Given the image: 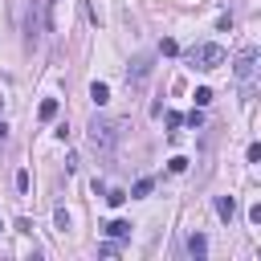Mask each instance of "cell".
<instances>
[{
	"label": "cell",
	"mask_w": 261,
	"mask_h": 261,
	"mask_svg": "<svg viewBox=\"0 0 261 261\" xmlns=\"http://www.w3.org/2000/svg\"><path fill=\"white\" fill-rule=\"evenodd\" d=\"M188 65H192V69H200V73H208V69H220V65H224V49H220L216 41L192 45V49H188Z\"/></svg>",
	"instance_id": "1"
},
{
	"label": "cell",
	"mask_w": 261,
	"mask_h": 261,
	"mask_svg": "<svg viewBox=\"0 0 261 261\" xmlns=\"http://www.w3.org/2000/svg\"><path fill=\"white\" fill-rule=\"evenodd\" d=\"M232 73H237V82H241V94L253 98V73H257V49H253V45H245V49L237 53Z\"/></svg>",
	"instance_id": "2"
},
{
	"label": "cell",
	"mask_w": 261,
	"mask_h": 261,
	"mask_svg": "<svg viewBox=\"0 0 261 261\" xmlns=\"http://www.w3.org/2000/svg\"><path fill=\"white\" fill-rule=\"evenodd\" d=\"M118 126H122V122H114V118H94V122H90V143H94L98 151H110V147L118 143Z\"/></svg>",
	"instance_id": "3"
},
{
	"label": "cell",
	"mask_w": 261,
	"mask_h": 261,
	"mask_svg": "<svg viewBox=\"0 0 261 261\" xmlns=\"http://www.w3.org/2000/svg\"><path fill=\"white\" fill-rule=\"evenodd\" d=\"M151 69H155V57H151V53H139V57L130 61V69H126V82H130V86L139 90V86H143V82L151 77Z\"/></svg>",
	"instance_id": "4"
},
{
	"label": "cell",
	"mask_w": 261,
	"mask_h": 261,
	"mask_svg": "<svg viewBox=\"0 0 261 261\" xmlns=\"http://www.w3.org/2000/svg\"><path fill=\"white\" fill-rule=\"evenodd\" d=\"M216 216L228 224V220L237 216V200H232V196H216Z\"/></svg>",
	"instance_id": "5"
},
{
	"label": "cell",
	"mask_w": 261,
	"mask_h": 261,
	"mask_svg": "<svg viewBox=\"0 0 261 261\" xmlns=\"http://www.w3.org/2000/svg\"><path fill=\"white\" fill-rule=\"evenodd\" d=\"M57 110H61V102H57V98H45V102L37 106V118H41V122H53Z\"/></svg>",
	"instance_id": "6"
},
{
	"label": "cell",
	"mask_w": 261,
	"mask_h": 261,
	"mask_svg": "<svg viewBox=\"0 0 261 261\" xmlns=\"http://www.w3.org/2000/svg\"><path fill=\"white\" fill-rule=\"evenodd\" d=\"M90 98H94V106H106V102H110V86H106V82H94V86H90Z\"/></svg>",
	"instance_id": "7"
},
{
	"label": "cell",
	"mask_w": 261,
	"mask_h": 261,
	"mask_svg": "<svg viewBox=\"0 0 261 261\" xmlns=\"http://www.w3.org/2000/svg\"><path fill=\"white\" fill-rule=\"evenodd\" d=\"M188 253H192V257H204V253H208V241H204V232H192V237H188Z\"/></svg>",
	"instance_id": "8"
},
{
	"label": "cell",
	"mask_w": 261,
	"mask_h": 261,
	"mask_svg": "<svg viewBox=\"0 0 261 261\" xmlns=\"http://www.w3.org/2000/svg\"><path fill=\"white\" fill-rule=\"evenodd\" d=\"M106 232H110V237H130V220H110Z\"/></svg>",
	"instance_id": "9"
},
{
	"label": "cell",
	"mask_w": 261,
	"mask_h": 261,
	"mask_svg": "<svg viewBox=\"0 0 261 261\" xmlns=\"http://www.w3.org/2000/svg\"><path fill=\"white\" fill-rule=\"evenodd\" d=\"M151 188H155L151 179H139V184H135V188L126 192V196H135V200H143V196H151Z\"/></svg>",
	"instance_id": "10"
},
{
	"label": "cell",
	"mask_w": 261,
	"mask_h": 261,
	"mask_svg": "<svg viewBox=\"0 0 261 261\" xmlns=\"http://www.w3.org/2000/svg\"><path fill=\"white\" fill-rule=\"evenodd\" d=\"M159 53H163V57H175V53H179V45H175L171 37H163V41H159Z\"/></svg>",
	"instance_id": "11"
},
{
	"label": "cell",
	"mask_w": 261,
	"mask_h": 261,
	"mask_svg": "<svg viewBox=\"0 0 261 261\" xmlns=\"http://www.w3.org/2000/svg\"><path fill=\"white\" fill-rule=\"evenodd\" d=\"M106 204H114V208L126 204V192H122V188H110V192H106Z\"/></svg>",
	"instance_id": "12"
},
{
	"label": "cell",
	"mask_w": 261,
	"mask_h": 261,
	"mask_svg": "<svg viewBox=\"0 0 261 261\" xmlns=\"http://www.w3.org/2000/svg\"><path fill=\"white\" fill-rule=\"evenodd\" d=\"M192 98H196V106H208V102H212V90H208V86H200Z\"/></svg>",
	"instance_id": "13"
},
{
	"label": "cell",
	"mask_w": 261,
	"mask_h": 261,
	"mask_svg": "<svg viewBox=\"0 0 261 261\" xmlns=\"http://www.w3.org/2000/svg\"><path fill=\"white\" fill-rule=\"evenodd\" d=\"M167 167L179 175V171H188V159H184V155H175V159H167Z\"/></svg>",
	"instance_id": "14"
},
{
	"label": "cell",
	"mask_w": 261,
	"mask_h": 261,
	"mask_svg": "<svg viewBox=\"0 0 261 261\" xmlns=\"http://www.w3.org/2000/svg\"><path fill=\"white\" fill-rule=\"evenodd\" d=\"M29 184H33V179H29V171H16V192H20V196L29 192Z\"/></svg>",
	"instance_id": "15"
},
{
	"label": "cell",
	"mask_w": 261,
	"mask_h": 261,
	"mask_svg": "<svg viewBox=\"0 0 261 261\" xmlns=\"http://www.w3.org/2000/svg\"><path fill=\"white\" fill-rule=\"evenodd\" d=\"M53 220H57V228H61V232L69 228V212H65V208H57V212H53Z\"/></svg>",
	"instance_id": "16"
},
{
	"label": "cell",
	"mask_w": 261,
	"mask_h": 261,
	"mask_svg": "<svg viewBox=\"0 0 261 261\" xmlns=\"http://www.w3.org/2000/svg\"><path fill=\"white\" fill-rule=\"evenodd\" d=\"M184 122H188V126H204V114H200V110H192V114H188Z\"/></svg>",
	"instance_id": "17"
},
{
	"label": "cell",
	"mask_w": 261,
	"mask_h": 261,
	"mask_svg": "<svg viewBox=\"0 0 261 261\" xmlns=\"http://www.w3.org/2000/svg\"><path fill=\"white\" fill-rule=\"evenodd\" d=\"M4 135H8V126H4V122H0V139H4Z\"/></svg>",
	"instance_id": "18"
},
{
	"label": "cell",
	"mask_w": 261,
	"mask_h": 261,
	"mask_svg": "<svg viewBox=\"0 0 261 261\" xmlns=\"http://www.w3.org/2000/svg\"><path fill=\"white\" fill-rule=\"evenodd\" d=\"M0 232H4V220H0Z\"/></svg>",
	"instance_id": "19"
},
{
	"label": "cell",
	"mask_w": 261,
	"mask_h": 261,
	"mask_svg": "<svg viewBox=\"0 0 261 261\" xmlns=\"http://www.w3.org/2000/svg\"><path fill=\"white\" fill-rule=\"evenodd\" d=\"M0 106H4V98H0Z\"/></svg>",
	"instance_id": "20"
}]
</instances>
